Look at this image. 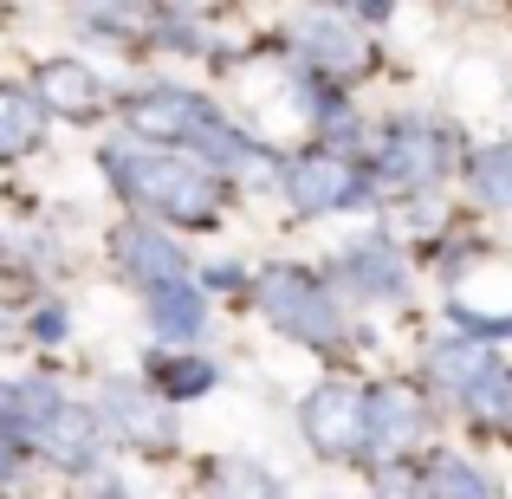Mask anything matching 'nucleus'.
Returning a JSON list of instances; mask_svg holds the SVG:
<instances>
[{
    "instance_id": "1",
    "label": "nucleus",
    "mask_w": 512,
    "mask_h": 499,
    "mask_svg": "<svg viewBox=\"0 0 512 499\" xmlns=\"http://www.w3.org/2000/svg\"><path fill=\"white\" fill-rule=\"evenodd\" d=\"M111 175L156 214H175V221H201L214 208V182L201 169L175 163V156H150V150H117Z\"/></svg>"
},
{
    "instance_id": "2",
    "label": "nucleus",
    "mask_w": 512,
    "mask_h": 499,
    "mask_svg": "<svg viewBox=\"0 0 512 499\" xmlns=\"http://www.w3.org/2000/svg\"><path fill=\"white\" fill-rule=\"evenodd\" d=\"M260 312L279 331L305 337V344H331L344 331V312L331 305V292L312 273H299V266H266L260 273Z\"/></svg>"
},
{
    "instance_id": "3",
    "label": "nucleus",
    "mask_w": 512,
    "mask_h": 499,
    "mask_svg": "<svg viewBox=\"0 0 512 499\" xmlns=\"http://www.w3.org/2000/svg\"><path fill=\"white\" fill-rule=\"evenodd\" d=\"M299 428H305V441H312L318 454H331V461H344V454H357L363 441H370V428H363V396L350 383H318L312 396H305V409H299Z\"/></svg>"
},
{
    "instance_id": "4",
    "label": "nucleus",
    "mask_w": 512,
    "mask_h": 499,
    "mask_svg": "<svg viewBox=\"0 0 512 499\" xmlns=\"http://www.w3.org/2000/svg\"><path fill=\"white\" fill-rule=\"evenodd\" d=\"M292 201H299L305 214H331V208H363V182L357 169L344 163V156H299L286 175Z\"/></svg>"
},
{
    "instance_id": "5",
    "label": "nucleus",
    "mask_w": 512,
    "mask_h": 499,
    "mask_svg": "<svg viewBox=\"0 0 512 499\" xmlns=\"http://www.w3.org/2000/svg\"><path fill=\"white\" fill-rule=\"evenodd\" d=\"M363 428H370V441L383 454H402L415 435H422V402H415L402 383H389V389H376V396H363Z\"/></svg>"
},
{
    "instance_id": "6",
    "label": "nucleus",
    "mask_w": 512,
    "mask_h": 499,
    "mask_svg": "<svg viewBox=\"0 0 512 499\" xmlns=\"http://www.w3.org/2000/svg\"><path fill=\"white\" fill-rule=\"evenodd\" d=\"M33 85H39V104H46V111H65V117H91V111H98V98H104L98 72L78 65V59H46Z\"/></svg>"
},
{
    "instance_id": "7",
    "label": "nucleus",
    "mask_w": 512,
    "mask_h": 499,
    "mask_svg": "<svg viewBox=\"0 0 512 499\" xmlns=\"http://www.w3.org/2000/svg\"><path fill=\"white\" fill-rule=\"evenodd\" d=\"M292 39H299V52L312 65H331V72H357L370 52H363V39H357V26H344V20H331V13H305L299 26H292Z\"/></svg>"
},
{
    "instance_id": "8",
    "label": "nucleus",
    "mask_w": 512,
    "mask_h": 499,
    "mask_svg": "<svg viewBox=\"0 0 512 499\" xmlns=\"http://www.w3.org/2000/svg\"><path fill=\"white\" fill-rule=\"evenodd\" d=\"M98 415L111 428H124L137 448H163L169 441V415L156 409L143 389H130V383H104V396H98Z\"/></svg>"
},
{
    "instance_id": "9",
    "label": "nucleus",
    "mask_w": 512,
    "mask_h": 499,
    "mask_svg": "<svg viewBox=\"0 0 512 499\" xmlns=\"http://www.w3.org/2000/svg\"><path fill=\"white\" fill-rule=\"evenodd\" d=\"M111 247H117V260H124L130 273L143 279V286H163V279H182V273H188L182 253H175L163 234H150V227H117Z\"/></svg>"
},
{
    "instance_id": "10",
    "label": "nucleus",
    "mask_w": 512,
    "mask_h": 499,
    "mask_svg": "<svg viewBox=\"0 0 512 499\" xmlns=\"http://www.w3.org/2000/svg\"><path fill=\"white\" fill-rule=\"evenodd\" d=\"M208 111L201 98H188V91H150V98H130V124L143 130V137H156V143H175V137H188V124Z\"/></svg>"
},
{
    "instance_id": "11",
    "label": "nucleus",
    "mask_w": 512,
    "mask_h": 499,
    "mask_svg": "<svg viewBox=\"0 0 512 499\" xmlns=\"http://www.w3.org/2000/svg\"><path fill=\"white\" fill-rule=\"evenodd\" d=\"M150 325L182 344V337H201V325H208V305H201L182 279H163V286H150Z\"/></svg>"
},
{
    "instance_id": "12",
    "label": "nucleus",
    "mask_w": 512,
    "mask_h": 499,
    "mask_svg": "<svg viewBox=\"0 0 512 499\" xmlns=\"http://www.w3.org/2000/svg\"><path fill=\"white\" fill-rule=\"evenodd\" d=\"M46 130V104L20 85H0V156H26Z\"/></svg>"
},
{
    "instance_id": "13",
    "label": "nucleus",
    "mask_w": 512,
    "mask_h": 499,
    "mask_svg": "<svg viewBox=\"0 0 512 499\" xmlns=\"http://www.w3.org/2000/svg\"><path fill=\"white\" fill-rule=\"evenodd\" d=\"M39 441H46V448L59 454L65 467H85L91 454H98V415H91V409H72V402H59V415L46 422V435H39Z\"/></svg>"
},
{
    "instance_id": "14",
    "label": "nucleus",
    "mask_w": 512,
    "mask_h": 499,
    "mask_svg": "<svg viewBox=\"0 0 512 499\" xmlns=\"http://www.w3.org/2000/svg\"><path fill=\"white\" fill-rule=\"evenodd\" d=\"M448 169V150H441V137H428V130H402L396 150H389V175L396 182H428V175Z\"/></svg>"
},
{
    "instance_id": "15",
    "label": "nucleus",
    "mask_w": 512,
    "mask_h": 499,
    "mask_svg": "<svg viewBox=\"0 0 512 499\" xmlns=\"http://www.w3.org/2000/svg\"><path fill=\"white\" fill-rule=\"evenodd\" d=\"M344 273H350V286L357 292H396L402 286V253H389V247H350L344 253Z\"/></svg>"
},
{
    "instance_id": "16",
    "label": "nucleus",
    "mask_w": 512,
    "mask_h": 499,
    "mask_svg": "<svg viewBox=\"0 0 512 499\" xmlns=\"http://www.w3.org/2000/svg\"><path fill=\"white\" fill-rule=\"evenodd\" d=\"M188 143H195V150L208 156V163H247V156H253V143L240 137V130H227L214 111H201L195 124H188Z\"/></svg>"
},
{
    "instance_id": "17",
    "label": "nucleus",
    "mask_w": 512,
    "mask_h": 499,
    "mask_svg": "<svg viewBox=\"0 0 512 499\" xmlns=\"http://www.w3.org/2000/svg\"><path fill=\"white\" fill-rule=\"evenodd\" d=\"M474 195L493 208H512V143H493L474 156Z\"/></svg>"
},
{
    "instance_id": "18",
    "label": "nucleus",
    "mask_w": 512,
    "mask_h": 499,
    "mask_svg": "<svg viewBox=\"0 0 512 499\" xmlns=\"http://www.w3.org/2000/svg\"><path fill=\"white\" fill-rule=\"evenodd\" d=\"M467 402H474L480 415H493V422H512V376L500 370V363H487V370L474 376V383L461 389Z\"/></svg>"
},
{
    "instance_id": "19",
    "label": "nucleus",
    "mask_w": 512,
    "mask_h": 499,
    "mask_svg": "<svg viewBox=\"0 0 512 499\" xmlns=\"http://www.w3.org/2000/svg\"><path fill=\"white\" fill-rule=\"evenodd\" d=\"M428 363H435V376H441V383H448V389H467V383H474V376L480 370H487V350H480V344H441L435 350V357H428Z\"/></svg>"
},
{
    "instance_id": "20",
    "label": "nucleus",
    "mask_w": 512,
    "mask_h": 499,
    "mask_svg": "<svg viewBox=\"0 0 512 499\" xmlns=\"http://www.w3.org/2000/svg\"><path fill=\"white\" fill-rule=\"evenodd\" d=\"M156 383H163L169 396H201V389L214 383V363H163Z\"/></svg>"
},
{
    "instance_id": "21",
    "label": "nucleus",
    "mask_w": 512,
    "mask_h": 499,
    "mask_svg": "<svg viewBox=\"0 0 512 499\" xmlns=\"http://www.w3.org/2000/svg\"><path fill=\"white\" fill-rule=\"evenodd\" d=\"M428 487L435 493H493V480L474 474V467H461V461H441L435 474H428Z\"/></svg>"
},
{
    "instance_id": "22",
    "label": "nucleus",
    "mask_w": 512,
    "mask_h": 499,
    "mask_svg": "<svg viewBox=\"0 0 512 499\" xmlns=\"http://www.w3.org/2000/svg\"><path fill=\"white\" fill-rule=\"evenodd\" d=\"M13 467H20V448H13V428H0V480H13Z\"/></svg>"
}]
</instances>
